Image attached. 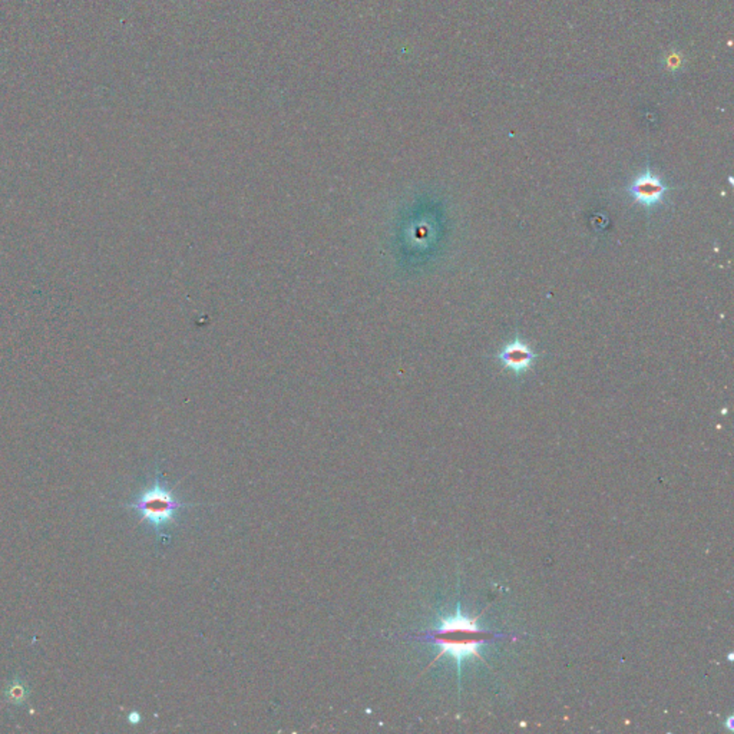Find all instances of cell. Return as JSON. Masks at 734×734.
Segmentation results:
<instances>
[{
	"label": "cell",
	"instance_id": "cell-1",
	"mask_svg": "<svg viewBox=\"0 0 734 734\" xmlns=\"http://www.w3.org/2000/svg\"><path fill=\"white\" fill-rule=\"evenodd\" d=\"M491 637L488 631L480 628L476 620L461 611L443 618L438 627L424 635V639L440 647V656H450L458 665L465 657L480 656V647Z\"/></svg>",
	"mask_w": 734,
	"mask_h": 734
},
{
	"label": "cell",
	"instance_id": "cell-2",
	"mask_svg": "<svg viewBox=\"0 0 734 734\" xmlns=\"http://www.w3.org/2000/svg\"><path fill=\"white\" fill-rule=\"evenodd\" d=\"M128 508L141 513V522H148L157 532L164 527L175 524V512L189 506L173 496V492L157 480L151 488L145 489L135 501L128 504Z\"/></svg>",
	"mask_w": 734,
	"mask_h": 734
},
{
	"label": "cell",
	"instance_id": "cell-3",
	"mask_svg": "<svg viewBox=\"0 0 734 734\" xmlns=\"http://www.w3.org/2000/svg\"><path fill=\"white\" fill-rule=\"evenodd\" d=\"M668 191V185L649 168L637 175L634 181L627 187L631 198L646 208H656L657 206L665 203Z\"/></svg>",
	"mask_w": 734,
	"mask_h": 734
},
{
	"label": "cell",
	"instance_id": "cell-4",
	"mask_svg": "<svg viewBox=\"0 0 734 734\" xmlns=\"http://www.w3.org/2000/svg\"><path fill=\"white\" fill-rule=\"evenodd\" d=\"M538 358L536 351H532L531 347L520 342V339L512 340L506 344L498 353V360L506 370H510L513 375H524L531 369L534 360Z\"/></svg>",
	"mask_w": 734,
	"mask_h": 734
},
{
	"label": "cell",
	"instance_id": "cell-5",
	"mask_svg": "<svg viewBox=\"0 0 734 734\" xmlns=\"http://www.w3.org/2000/svg\"><path fill=\"white\" fill-rule=\"evenodd\" d=\"M4 698H6V700L12 703V705H23V703L28 700V698H29V687L25 684L23 680L15 677V679L12 680L6 691H4Z\"/></svg>",
	"mask_w": 734,
	"mask_h": 734
},
{
	"label": "cell",
	"instance_id": "cell-6",
	"mask_svg": "<svg viewBox=\"0 0 734 734\" xmlns=\"http://www.w3.org/2000/svg\"><path fill=\"white\" fill-rule=\"evenodd\" d=\"M128 720H130L131 724H138L140 723L141 716L137 712H133L130 716H128Z\"/></svg>",
	"mask_w": 734,
	"mask_h": 734
}]
</instances>
